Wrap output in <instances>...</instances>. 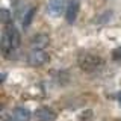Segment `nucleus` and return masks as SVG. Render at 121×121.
<instances>
[{"label": "nucleus", "instance_id": "1", "mask_svg": "<svg viewBox=\"0 0 121 121\" xmlns=\"http://www.w3.org/2000/svg\"><path fill=\"white\" fill-rule=\"evenodd\" d=\"M21 43V36L12 24H8L2 33V52L5 56H9L18 48Z\"/></svg>", "mask_w": 121, "mask_h": 121}, {"label": "nucleus", "instance_id": "2", "mask_svg": "<svg viewBox=\"0 0 121 121\" xmlns=\"http://www.w3.org/2000/svg\"><path fill=\"white\" fill-rule=\"evenodd\" d=\"M79 67L85 73H95L98 68L103 67V59L94 53L83 52L79 55Z\"/></svg>", "mask_w": 121, "mask_h": 121}, {"label": "nucleus", "instance_id": "3", "mask_svg": "<svg viewBox=\"0 0 121 121\" xmlns=\"http://www.w3.org/2000/svg\"><path fill=\"white\" fill-rule=\"evenodd\" d=\"M71 0H50L48 2V12L53 15H60L62 12H67V8Z\"/></svg>", "mask_w": 121, "mask_h": 121}, {"label": "nucleus", "instance_id": "4", "mask_svg": "<svg viewBox=\"0 0 121 121\" xmlns=\"http://www.w3.org/2000/svg\"><path fill=\"white\" fill-rule=\"evenodd\" d=\"M48 59V53L45 50H30L29 53V64L30 65H43Z\"/></svg>", "mask_w": 121, "mask_h": 121}, {"label": "nucleus", "instance_id": "5", "mask_svg": "<svg viewBox=\"0 0 121 121\" xmlns=\"http://www.w3.org/2000/svg\"><path fill=\"white\" fill-rule=\"evenodd\" d=\"M48 45V36L44 33L35 35L30 43V50H45V47Z\"/></svg>", "mask_w": 121, "mask_h": 121}, {"label": "nucleus", "instance_id": "6", "mask_svg": "<svg viewBox=\"0 0 121 121\" xmlns=\"http://www.w3.org/2000/svg\"><path fill=\"white\" fill-rule=\"evenodd\" d=\"M56 118V113L50 108H39L35 112V120L36 121H53Z\"/></svg>", "mask_w": 121, "mask_h": 121}, {"label": "nucleus", "instance_id": "7", "mask_svg": "<svg viewBox=\"0 0 121 121\" xmlns=\"http://www.w3.org/2000/svg\"><path fill=\"white\" fill-rule=\"evenodd\" d=\"M79 2H76V0H71L70 5L67 8V12H65V18L68 23H73L76 18H77V14H79Z\"/></svg>", "mask_w": 121, "mask_h": 121}, {"label": "nucleus", "instance_id": "8", "mask_svg": "<svg viewBox=\"0 0 121 121\" xmlns=\"http://www.w3.org/2000/svg\"><path fill=\"white\" fill-rule=\"evenodd\" d=\"M12 117H15L18 121H27L30 118V111L27 108H24V106H18V108L14 109Z\"/></svg>", "mask_w": 121, "mask_h": 121}, {"label": "nucleus", "instance_id": "9", "mask_svg": "<svg viewBox=\"0 0 121 121\" xmlns=\"http://www.w3.org/2000/svg\"><path fill=\"white\" fill-rule=\"evenodd\" d=\"M33 15H35V9H29L27 12L24 14V18H23V26H24V27H27V26L30 24V21L33 20Z\"/></svg>", "mask_w": 121, "mask_h": 121}, {"label": "nucleus", "instance_id": "10", "mask_svg": "<svg viewBox=\"0 0 121 121\" xmlns=\"http://www.w3.org/2000/svg\"><path fill=\"white\" fill-rule=\"evenodd\" d=\"M11 14H9V11L8 9H2V23L3 24H9V21H11Z\"/></svg>", "mask_w": 121, "mask_h": 121}, {"label": "nucleus", "instance_id": "11", "mask_svg": "<svg viewBox=\"0 0 121 121\" xmlns=\"http://www.w3.org/2000/svg\"><path fill=\"white\" fill-rule=\"evenodd\" d=\"M113 59H117V60H118V59H121V47L120 48H117V50L115 52H113Z\"/></svg>", "mask_w": 121, "mask_h": 121}, {"label": "nucleus", "instance_id": "12", "mask_svg": "<svg viewBox=\"0 0 121 121\" xmlns=\"http://www.w3.org/2000/svg\"><path fill=\"white\" fill-rule=\"evenodd\" d=\"M5 121H18L15 117H11V118H8V120H5Z\"/></svg>", "mask_w": 121, "mask_h": 121}, {"label": "nucleus", "instance_id": "13", "mask_svg": "<svg viewBox=\"0 0 121 121\" xmlns=\"http://www.w3.org/2000/svg\"><path fill=\"white\" fill-rule=\"evenodd\" d=\"M118 103H120V104H121V92H120V94H118Z\"/></svg>", "mask_w": 121, "mask_h": 121}]
</instances>
